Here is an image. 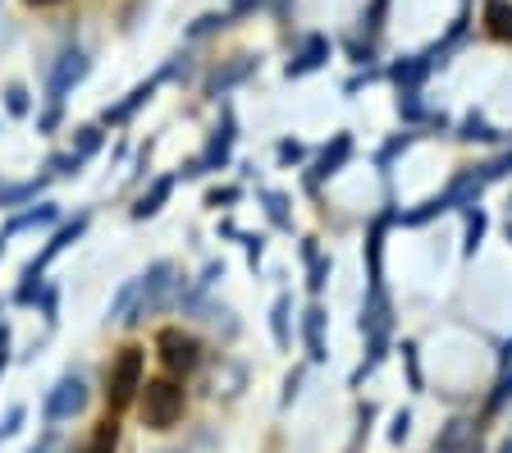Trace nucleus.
<instances>
[{
  "label": "nucleus",
  "mask_w": 512,
  "mask_h": 453,
  "mask_svg": "<svg viewBox=\"0 0 512 453\" xmlns=\"http://www.w3.org/2000/svg\"><path fill=\"white\" fill-rule=\"evenodd\" d=\"M142 284H147V293H142V316H147V312H156L160 298L170 293V284H174V266H170V261L151 266V275H142Z\"/></svg>",
  "instance_id": "423d86ee"
},
{
  "label": "nucleus",
  "mask_w": 512,
  "mask_h": 453,
  "mask_svg": "<svg viewBox=\"0 0 512 453\" xmlns=\"http://www.w3.org/2000/svg\"><path fill=\"white\" fill-rule=\"evenodd\" d=\"M179 417H183V389L174 380L142 385V421H147L151 431H170Z\"/></svg>",
  "instance_id": "f257e3e1"
},
{
  "label": "nucleus",
  "mask_w": 512,
  "mask_h": 453,
  "mask_svg": "<svg viewBox=\"0 0 512 453\" xmlns=\"http://www.w3.org/2000/svg\"><path fill=\"white\" fill-rule=\"evenodd\" d=\"M188 453H215V440H211V435H197V444H192Z\"/></svg>",
  "instance_id": "c85d7f7f"
},
{
  "label": "nucleus",
  "mask_w": 512,
  "mask_h": 453,
  "mask_svg": "<svg viewBox=\"0 0 512 453\" xmlns=\"http://www.w3.org/2000/svg\"><path fill=\"white\" fill-rule=\"evenodd\" d=\"M115 440H119L115 421H101V426H96V435H92V444H87V453H115Z\"/></svg>",
  "instance_id": "dca6fc26"
},
{
  "label": "nucleus",
  "mask_w": 512,
  "mask_h": 453,
  "mask_svg": "<svg viewBox=\"0 0 512 453\" xmlns=\"http://www.w3.org/2000/svg\"><path fill=\"white\" fill-rule=\"evenodd\" d=\"M298 156H302L298 142H279V161H298Z\"/></svg>",
  "instance_id": "a878e982"
},
{
  "label": "nucleus",
  "mask_w": 512,
  "mask_h": 453,
  "mask_svg": "<svg viewBox=\"0 0 512 453\" xmlns=\"http://www.w3.org/2000/svg\"><path fill=\"white\" fill-rule=\"evenodd\" d=\"M19 421H23V408H10V417H5V426H0V431L14 435V431H19Z\"/></svg>",
  "instance_id": "bb28decb"
},
{
  "label": "nucleus",
  "mask_w": 512,
  "mask_h": 453,
  "mask_svg": "<svg viewBox=\"0 0 512 453\" xmlns=\"http://www.w3.org/2000/svg\"><path fill=\"white\" fill-rule=\"evenodd\" d=\"M480 435L471 421H448V431L439 435V453H476Z\"/></svg>",
  "instance_id": "0eeeda50"
},
{
  "label": "nucleus",
  "mask_w": 512,
  "mask_h": 453,
  "mask_svg": "<svg viewBox=\"0 0 512 453\" xmlns=\"http://www.w3.org/2000/svg\"><path fill=\"white\" fill-rule=\"evenodd\" d=\"M229 147H234V119H224L220 129H215L211 147H206V156L197 161V170H192V174H202L206 165H224V161H229Z\"/></svg>",
  "instance_id": "9d476101"
},
{
  "label": "nucleus",
  "mask_w": 512,
  "mask_h": 453,
  "mask_svg": "<svg viewBox=\"0 0 512 453\" xmlns=\"http://www.w3.org/2000/svg\"><path fill=\"white\" fill-rule=\"evenodd\" d=\"M87 408V385L78 376L55 380V389L46 394V421H74Z\"/></svg>",
  "instance_id": "f03ea898"
},
{
  "label": "nucleus",
  "mask_w": 512,
  "mask_h": 453,
  "mask_svg": "<svg viewBox=\"0 0 512 453\" xmlns=\"http://www.w3.org/2000/svg\"><path fill=\"white\" fill-rule=\"evenodd\" d=\"M480 238H485V216H480V211H471V216H467V252L480 248Z\"/></svg>",
  "instance_id": "4be33fe9"
},
{
  "label": "nucleus",
  "mask_w": 512,
  "mask_h": 453,
  "mask_svg": "<svg viewBox=\"0 0 512 453\" xmlns=\"http://www.w3.org/2000/svg\"><path fill=\"white\" fill-rule=\"evenodd\" d=\"M5 42H10V14L0 10V46H5Z\"/></svg>",
  "instance_id": "c756f323"
},
{
  "label": "nucleus",
  "mask_w": 512,
  "mask_h": 453,
  "mask_svg": "<svg viewBox=\"0 0 512 453\" xmlns=\"http://www.w3.org/2000/svg\"><path fill=\"white\" fill-rule=\"evenodd\" d=\"M138 389H142V348H124L119 362H115V371H110V403L124 408Z\"/></svg>",
  "instance_id": "7ed1b4c3"
},
{
  "label": "nucleus",
  "mask_w": 512,
  "mask_h": 453,
  "mask_svg": "<svg viewBox=\"0 0 512 453\" xmlns=\"http://www.w3.org/2000/svg\"><path fill=\"white\" fill-rule=\"evenodd\" d=\"M5 97H10V115H28V92L23 87H10Z\"/></svg>",
  "instance_id": "393cba45"
},
{
  "label": "nucleus",
  "mask_w": 512,
  "mask_h": 453,
  "mask_svg": "<svg viewBox=\"0 0 512 453\" xmlns=\"http://www.w3.org/2000/svg\"><path fill=\"white\" fill-rule=\"evenodd\" d=\"M197 339H188V335H179V330H165L160 335V357H165V367L170 371H192L197 367Z\"/></svg>",
  "instance_id": "39448f33"
},
{
  "label": "nucleus",
  "mask_w": 512,
  "mask_h": 453,
  "mask_svg": "<svg viewBox=\"0 0 512 453\" xmlns=\"http://www.w3.org/2000/svg\"><path fill=\"white\" fill-rule=\"evenodd\" d=\"M0 371H5V330H0Z\"/></svg>",
  "instance_id": "2f4dec72"
},
{
  "label": "nucleus",
  "mask_w": 512,
  "mask_h": 453,
  "mask_svg": "<svg viewBox=\"0 0 512 453\" xmlns=\"http://www.w3.org/2000/svg\"><path fill=\"white\" fill-rule=\"evenodd\" d=\"M96 147H101V133H96V129H78V151H74V156H92Z\"/></svg>",
  "instance_id": "5701e85b"
},
{
  "label": "nucleus",
  "mask_w": 512,
  "mask_h": 453,
  "mask_svg": "<svg viewBox=\"0 0 512 453\" xmlns=\"http://www.w3.org/2000/svg\"><path fill=\"white\" fill-rule=\"evenodd\" d=\"M499 453H512V440H508V444H503V449H499Z\"/></svg>",
  "instance_id": "72a5a7b5"
},
{
  "label": "nucleus",
  "mask_w": 512,
  "mask_h": 453,
  "mask_svg": "<svg viewBox=\"0 0 512 453\" xmlns=\"http://www.w3.org/2000/svg\"><path fill=\"white\" fill-rule=\"evenodd\" d=\"M302 335H307V353H311V362H325V312H320V307H307Z\"/></svg>",
  "instance_id": "f8f14e48"
},
{
  "label": "nucleus",
  "mask_w": 512,
  "mask_h": 453,
  "mask_svg": "<svg viewBox=\"0 0 512 453\" xmlns=\"http://www.w3.org/2000/svg\"><path fill=\"white\" fill-rule=\"evenodd\" d=\"M270 325H275V339H279V344H288V298L275 302V312H270Z\"/></svg>",
  "instance_id": "412c9836"
},
{
  "label": "nucleus",
  "mask_w": 512,
  "mask_h": 453,
  "mask_svg": "<svg viewBox=\"0 0 512 453\" xmlns=\"http://www.w3.org/2000/svg\"><path fill=\"white\" fill-rule=\"evenodd\" d=\"M247 69H252V60H247V55H243V60H238V65L229 69V74H215V78H211V92H224V87H229V83H238V78H243Z\"/></svg>",
  "instance_id": "6ab92c4d"
},
{
  "label": "nucleus",
  "mask_w": 512,
  "mask_h": 453,
  "mask_svg": "<svg viewBox=\"0 0 512 453\" xmlns=\"http://www.w3.org/2000/svg\"><path fill=\"white\" fill-rule=\"evenodd\" d=\"M266 206H270V220H275V225H288V211H284V197L279 193H266Z\"/></svg>",
  "instance_id": "b1692460"
},
{
  "label": "nucleus",
  "mask_w": 512,
  "mask_h": 453,
  "mask_svg": "<svg viewBox=\"0 0 512 453\" xmlns=\"http://www.w3.org/2000/svg\"><path fill=\"white\" fill-rule=\"evenodd\" d=\"M512 399V376H503V385H499V399L494 403H508Z\"/></svg>",
  "instance_id": "7c9ffc66"
},
{
  "label": "nucleus",
  "mask_w": 512,
  "mask_h": 453,
  "mask_svg": "<svg viewBox=\"0 0 512 453\" xmlns=\"http://www.w3.org/2000/svg\"><path fill=\"white\" fill-rule=\"evenodd\" d=\"M28 5H55V0H28Z\"/></svg>",
  "instance_id": "473e14b6"
},
{
  "label": "nucleus",
  "mask_w": 512,
  "mask_h": 453,
  "mask_svg": "<svg viewBox=\"0 0 512 453\" xmlns=\"http://www.w3.org/2000/svg\"><path fill=\"white\" fill-rule=\"evenodd\" d=\"M462 138H471V142H476V138H480V142H494V138H499V133H494V129H490V124H485V119H480V115H471L467 124H462Z\"/></svg>",
  "instance_id": "a211bd4d"
},
{
  "label": "nucleus",
  "mask_w": 512,
  "mask_h": 453,
  "mask_svg": "<svg viewBox=\"0 0 512 453\" xmlns=\"http://www.w3.org/2000/svg\"><path fill=\"white\" fill-rule=\"evenodd\" d=\"M512 170V151H503L499 161H490V165H480V179H485V184H494V179H503V174Z\"/></svg>",
  "instance_id": "aec40b11"
},
{
  "label": "nucleus",
  "mask_w": 512,
  "mask_h": 453,
  "mask_svg": "<svg viewBox=\"0 0 512 453\" xmlns=\"http://www.w3.org/2000/svg\"><path fill=\"white\" fill-rule=\"evenodd\" d=\"M352 156V138L348 133H339L334 138V147H325V156L316 161V174H311V184H320V179H330V174H339V165Z\"/></svg>",
  "instance_id": "1a4fd4ad"
},
{
  "label": "nucleus",
  "mask_w": 512,
  "mask_h": 453,
  "mask_svg": "<svg viewBox=\"0 0 512 453\" xmlns=\"http://www.w3.org/2000/svg\"><path fill=\"white\" fill-rule=\"evenodd\" d=\"M151 92H156V83H142V87H133V92H128V101H124V106L106 110V119H115V124H119V119H128V115H133V110L142 106V101H151Z\"/></svg>",
  "instance_id": "2eb2a0df"
},
{
  "label": "nucleus",
  "mask_w": 512,
  "mask_h": 453,
  "mask_svg": "<svg viewBox=\"0 0 512 453\" xmlns=\"http://www.w3.org/2000/svg\"><path fill=\"white\" fill-rule=\"evenodd\" d=\"M87 69H92V60H87L83 51H64L60 65L51 69V83H46V92H51V101H64V92L69 87H78L87 78Z\"/></svg>",
  "instance_id": "20e7f679"
},
{
  "label": "nucleus",
  "mask_w": 512,
  "mask_h": 453,
  "mask_svg": "<svg viewBox=\"0 0 512 453\" xmlns=\"http://www.w3.org/2000/svg\"><path fill=\"white\" fill-rule=\"evenodd\" d=\"M170 188H174V179H160V184H156V188H151V193H147V197H142V202H138V206H133V216H138V220L156 216V211H160V202H165V197H170Z\"/></svg>",
  "instance_id": "4468645a"
},
{
  "label": "nucleus",
  "mask_w": 512,
  "mask_h": 453,
  "mask_svg": "<svg viewBox=\"0 0 512 453\" xmlns=\"http://www.w3.org/2000/svg\"><path fill=\"white\" fill-rule=\"evenodd\" d=\"M142 293H147V284H142V280H128L124 289H119V298L110 302V316H115V321H133V312L142 316Z\"/></svg>",
  "instance_id": "9b49d317"
},
{
  "label": "nucleus",
  "mask_w": 512,
  "mask_h": 453,
  "mask_svg": "<svg viewBox=\"0 0 512 453\" xmlns=\"http://www.w3.org/2000/svg\"><path fill=\"white\" fill-rule=\"evenodd\" d=\"M407 426H412V417H407V412H398V417H394V431H389V435H394V440H403Z\"/></svg>",
  "instance_id": "cd10ccee"
},
{
  "label": "nucleus",
  "mask_w": 512,
  "mask_h": 453,
  "mask_svg": "<svg viewBox=\"0 0 512 453\" xmlns=\"http://www.w3.org/2000/svg\"><path fill=\"white\" fill-rule=\"evenodd\" d=\"M508 238H512V229H508Z\"/></svg>",
  "instance_id": "f704fd0d"
},
{
  "label": "nucleus",
  "mask_w": 512,
  "mask_h": 453,
  "mask_svg": "<svg viewBox=\"0 0 512 453\" xmlns=\"http://www.w3.org/2000/svg\"><path fill=\"white\" fill-rule=\"evenodd\" d=\"M330 60V42L325 37H307V46H302V55L288 65V78H302V74H311V69H320Z\"/></svg>",
  "instance_id": "6e6552de"
},
{
  "label": "nucleus",
  "mask_w": 512,
  "mask_h": 453,
  "mask_svg": "<svg viewBox=\"0 0 512 453\" xmlns=\"http://www.w3.org/2000/svg\"><path fill=\"white\" fill-rule=\"evenodd\" d=\"M485 19H490L494 37H512V5L508 0H490V5H485Z\"/></svg>",
  "instance_id": "ddd939ff"
},
{
  "label": "nucleus",
  "mask_w": 512,
  "mask_h": 453,
  "mask_svg": "<svg viewBox=\"0 0 512 453\" xmlns=\"http://www.w3.org/2000/svg\"><path fill=\"white\" fill-rule=\"evenodd\" d=\"M51 220H55V206H37V211H28V216L10 220V234H19V229H28V225H51Z\"/></svg>",
  "instance_id": "f3484780"
}]
</instances>
